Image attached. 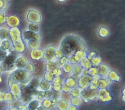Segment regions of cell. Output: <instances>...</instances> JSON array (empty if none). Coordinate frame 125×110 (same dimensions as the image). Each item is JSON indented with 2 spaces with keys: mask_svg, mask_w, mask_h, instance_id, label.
<instances>
[{
  "mask_svg": "<svg viewBox=\"0 0 125 110\" xmlns=\"http://www.w3.org/2000/svg\"><path fill=\"white\" fill-rule=\"evenodd\" d=\"M55 48L52 46L46 47L43 53V56L47 61H51L56 57L55 55Z\"/></svg>",
  "mask_w": 125,
  "mask_h": 110,
  "instance_id": "cell-1",
  "label": "cell"
},
{
  "mask_svg": "<svg viewBox=\"0 0 125 110\" xmlns=\"http://www.w3.org/2000/svg\"><path fill=\"white\" fill-rule=\"evenodd\" d=\"M97 66V74H100L101 75H105L107 74H108L109 68L107 65L101 64Z\"/></svg>",
  "mask_w": 125,
  "mask_h": 110,
  "instance_id": "cell-2",
  "label": "cell"
},
{
  "mask_svg": "<svg viewBox=\"0 0 125 110\" xmlns=\"http://www.w3.org/2000/svg\"><path fill=\"white\" fill-rule=\"evenodd\" d=\"M39 87L41 88L42 90L46 91L48 90H50L51 87V85L50 82L47 81L45 79H42L41 81H40Z\"/></svg>",
  "mask_w": 125,
  "mask_h": 110,
  "instance_id": "cell-3",
  "label": "cell"
},
{
  "mask_svg": "<svg viewBox=\"0 0 125 110\" xmlns=\"http://www.w3.org/2000/svg\"><path fill=\"white\" fill-rule=\"evenodd\" d=\"M28 28L29 30V31L35 32V33H37L38 32L39 30V27L38 24L35 23H30L29 25Z\"/></svg>",
  "mask_w": 125,
  "mask_h": 110,
  "instance_id": "cell-4",
  "label": "cell"
},
{
  "mask_svg": "<svg viewBox=\"0 0 125 110\" xmlns=\"http://www.w3.org/2000/svg\"><path fill=\"white\" fill-rule=\"evenodd\" d=\"M39 105V102L37 100H34L30 101L28 105V108L30 110H35L38 108Z\"/></svg>",
  "mask_w": 125,
  "mask_h": 110,
  "instance_id": "cell-5",
  "label": "cell"
},
{
  "mask_svg": "<svg viewBox=\"0 0 125 110\" xmlns=\"http://www.w3.org/2000/svg\"><path fill=\"white\" fill-rule=\"evenodd\" d=\"M80 88H74L73 89L70 90V95L73 96L74 97H78L80 95L81 91H80Z\"/></svg>",
  "mask_w": 125,
  "mask_h": 110,
  "instance_id": "cell-6",
  "label": "cell"
},
{
  "mask_svg": "<svg viewBox=\"0 0 125 110\" xmlns=\"http://www.w3.org/2000/svg\"><path fill=\"white\" fill-rule=\"evenodd\" d=\"M62 66H63L62 67L63 70L65 73H69L72 71L73 66L71 63H69V64L66 63Z\"/></svg>",
  "mask_w": 125,
  "mask_h": 110,
  "instance_id": "cell-7",
  "label": "cell"
},
{
  "mask_svg": "<svg viewBox=\"0 0 125 110\" xmlns=\"http://www.w3.org/2000/svg\"><path fill=\"white\" fill-rule=\"evenodd\" d=\"M25 69H26V71L30 73H31L34 72V70H35V67L34 64H32L30 63H29L26 64V65L25 66Z\"/></svg>",
  "mask_w": 125,
  "mask_h": 110,
  "instance_id": "cell-8",
  "label": "cell"
},
{
  "mask_svg": "<svg viewBox=\"0 0 125 110\" xmlns=\"http://www.w3.org/2000/svg\"><path fill=\"white\" fill-rule=\"evenodd\" d=\"M37 96L39 100H42L43 98H45V91H43V90L39 91Z\"/></svg>",
  "mask_w": 125,
  "mask_h": 110,
  "instance_id": "cell-9",
  "label": "cell"
},
{
  "mask_svg": "<svg viewBox=\"0 0 125 110\" xmlns=\"http://www.w3.org/2000/svg\"><path fill=\"white\" fill-rule=\"evenodd\" d=\"M123 101L125 102V89H124V90H123Z\"/></svg>",
  "mask_w": 125,
  "mask_h": 110,
  "instance_id": "cell-10",
  "label": "cell"
}]
</instances>
